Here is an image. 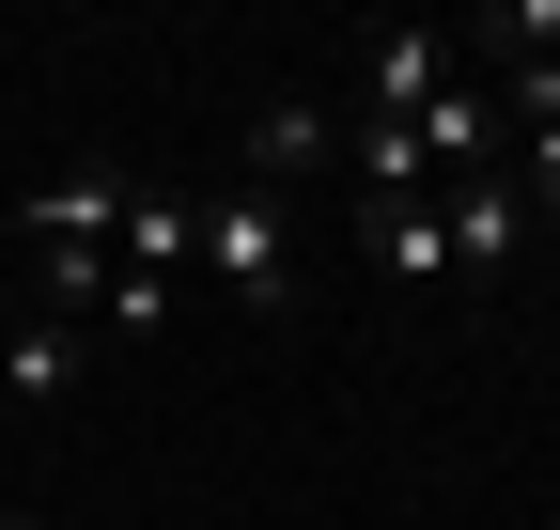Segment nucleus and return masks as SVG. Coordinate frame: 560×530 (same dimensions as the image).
Returning <instances> with one entry per match:
<instances>
[{"label":"nucleus","mask_w":560,"mask_h":530,"mask_svg":"<svg viewBox=\"0 0 560 530\" xmlns=\"http://www.w3.org/2000/svg\"><path fill=\"white\" fill-rule=\"evenodd\" d=\"M187 265L219 281L234 312H280L296 297V187H249V172H219L202 187V234H187Z\"/></svg>","instance_id":"f257e3e1"},{"label":"nucleus","mask_w":560,"mask_h":530,"mask_svg":"<svg viewBox=\"0 0 560 530\" xmlns=\"http://www.w3.org/2000/svg\"><path fill=\"white\" fill-rule=\"evenodd\" d=\"M499 94V172H514V204L560 219V62H514V79H482Z\"/></svg>","instance_id":"f03ea898"},{"label":"nucleus","mask_w":560,"mask_h":530,"mask_svg":"<svg viewBox=\"0 0 560 530\" xmlns=\"http://www.w3.org/2000/svg\"><path fill=\"white\" fill-rule=\"evenodd\" d=\"M436 234H452V281H499V265H529V204H514V172H452L436 187Z\"/></svg>","instance_id":"7ed1b4c3"},{"label":"nucleus","mask_w":560,"mask_h":530,"mask_svg":"<svg viewBox=\"0 0 560 530\" xmlns=\"http://www.w3.org/2000/svg\"><path fill=\"white\" fill-rule=\"evenodd\" d=\"M436 79H467L452 32H359V79H342V125H405Z\"/></svg>","instance_id":"20e7f679"},{"label":"nucleus","mask_w":560,"mask_h":530,"mask_svg":"<svg viewBox=\"0 0 560 530\" xmlns=\"http://www.w3.org/2000/svg\"><path fill=\"white\" fill-rule=\"evenodd\" d=\"M452 187V172H436ZM436 187H359V250L389 281H452V234H436Z\"/></svg>","instance_id":"39448f33"},{"label":"nucleus","mask_w":560,"mask_h":530,"mask_svg":"<svg viewBox=\"0 0 560 530\" xmlns=\"http://www.w3.org/2000/svg\"><path fill=\"white\" fill-rule=\"evenodd\" d=\"M62 390H79V327L62 312H0V406H62Z\"/></svg>","instance_id":"423d86ee"},{"label":"nucleus","mask_w":560,"mask_h":530,"mask_svg":"<svg viewBox=\"0 0 560 530\" xmlns=\"http://www.w3.org/2000/svg\"><path fill=\"white\" fill-rule=\"evenodd\" d=\"M467 47H529V62H560V0H514V16H482Z\"/></svg>","instance_id":"0eeeda50"},{"label":"nucleus","mask_w":560,"mask_h":530,"mask_svg":"<svg viewBox=\"0 0 560 530\" xmlns=\"http://www.w3.org/2000/svg\"><path fill=\"white\" fill-rule=\"evenodd\" d=\"M0 530H32V515H0Z\"/></svg>","instance_id":"6e6552de"},{"label":"nucleus","mask_w":560,"mask_h":530,"mask_svg":"<svg viewBox=\"0 0 560 530\" xmlns=\"http://www.w3.org/2000/svg\"><path fill=\"white\" fill-rule=\"evenodd\" d=\"M545 250H560V234H545Z\"/></svg>","instance_id":"1a4fd4ad"}]
</instances>
